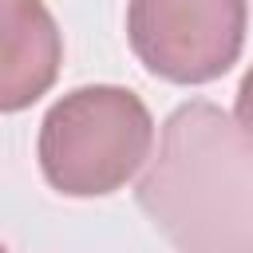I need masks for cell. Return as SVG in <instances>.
Here are the masks:
<instances>
[{
    "mask_svg": "<svg viewBox=\"0 0 253 253\" xmlns=\"http://www.w3.org/2000/svg\"><path fill=\"white\" fill-rule=\"evenodd\" d=\"M0 28H4V71H0V107L24 111L59 75L63 40L55 16L40 0H0Z\"/></svg>",
    "mask_w": 253,
    "mask_h": 253,
    "instance_id": "3957f363",
    "label": "cell"
},
{
    "mask_svg": "<svg viewBox=\"0 0 253 253\" xmlns=\"http://www.w3.org/2000/svg\"><path fill=\"white\" fill-rule=\"evenodd\" d=\"M245 20V0H130L126 40L150 75L178 87H202L237 63Z\"/></svg>",
    "mask_w": 253,
    "mask_h": 253,
    "instance_id": "7a4b0ae2",
    "label": "cell"
},
{
    "mask_svg": "<svg viewBox=\"0 0 253 253\" xmlns=\"http://www.w3.org/2000/svg\"><path fill=\"white\" fill-rule=\"evenodd\" d=\"M233 119H237L241 138L253 146V67L241 75V87H237V99H233Z\"/></svg>",
    "mask_w": 253,
    "mask_h": 253,
    "instance_id": "277c9868",
    "label": "cell"
},
{
    "mask_svg": "<svg viewBox=\"0 0 253 253\" xmlns=\"http://www.w3.org/2000/svg\"><path fill=\"white\" fill-rule=\"evenodd\" d=\"M154 119L130 87L95 83L55 99L40 123L36 158L51 190L103 198L123 190L150 158Z\"/></svg>",
    "mask_w": 253,
    "mask_h": 253,
    "instance_id": "6da1fadb",
    "label": "cell"
}]
</instances>
